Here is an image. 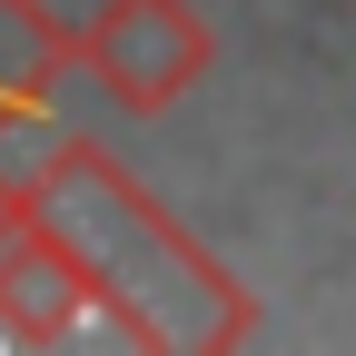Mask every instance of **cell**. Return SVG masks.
I'll use <instances>...</instances> for the list:
<instances>
[{
  "label": "cell",
  "instance_id": "obj_2",
  "mask_svg": "<svg viewBox=\"0 0 356 356\" xmlns=\"http://www.w3.org/2000/svg\"><path fill=\"white\" fill-rule=\"evenodd\" d=\"M79 70L99 79L109 109L159 119L218 70V30H208L198 0H99L79 20Z\"/></svg>",
  "mask_w": 356,
  "mask_h": 356
},
{
  "label": "cell",
  "instance_id": "obj_3",
  "mask_svg": "<svg viewBox=\"0 0 356 356\" xmlns=\"http://www.w3.org/2000/svg\"><path fill=\"white\" fill-rule=\"evenodd\" d=\"M89 327H99V287L70 257V238L30 208V178H20L10 218H0V346H79Z\"/></svg>",
  "mask_w": 356,
  "mask_h": 356
},
{
  "label": "cell",
  "instance_id": "obj_5",
  "mask_svg": "<svg viewBox=\"0 0 356 356\" xmlns=\"http://www.w3.org/2000/svg\"><path fill=\"white\" fill-rule=\"evenodd\" d=\"M10 198H20V178H0V218H10Z\"/></svg>",
  "mask_w": 356,
  "mask_h": 356
},
{
  "label": "cell",
  "instance_id": "obj_4",
  "mask_svg": "<svg viewBox=\"0 0 356 356\" xmlns=\"http://www.w3.org/2000/svg\"><path fill=\"white\" fill-rule=\"evenodd\" d=\"M79 70V30L40 0H0V139L10 129H50L60 79Z\"/></svg>",
  "mask_w": 356,
  "mask_h": 356
},
{
  "label": "cell",
  "instance_id": "obj_1",
  "mask_svg": "<svg viewBox=\"0 0 356 356\" xmlns=\"http://www.w3.org/2000/svg\"><path fill=\"white\" fill-rule=\"evenodd\" d=\"M30 208L70 238V257L99 287V327L119 346H248L257 337V297L218 267L178 218L129 178L99 139H60L30 168Z\"/></svg>",
  "mask_w": 356,
  "mask_h": 356
}]
</instances>
